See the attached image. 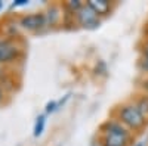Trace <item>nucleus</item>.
Listing matches in <instances>:
<instances>
[{
    "mask_svg": "<svg viewBox=\"0 0 148 146\" xmlns=\"http://www.w3.org/2000/svg\"><path fill=\"white\" fill-rule=\"evenodd\" d=\"M141 87H142L144 93L148 94V78H144V80L141 81Z\"/></svg>",
    "mask_w": 148,
    "mask_h": 146,
    "instance_id": "obj_16",
    "label": "nucleus"
},
{
    "mask_svg": "<svg viewBox=\"0 0 148 146\" xmlns=\"http://www.w3.org/2000/svg\"><path fill=\"white\" fill-rule=\"evenodd\" d=\"M92 146H99V145H98V143H95V145H92Z\"/></svg>",
    "mask_w": 148,
    "mask_h": 146,
    "instance_id": "obj_20",
    "label": "nucleus"
},
{
    "mask_svg": "<svg viewBox=\"0 0 148 146\" xmlns=\"http://www.w3.org/2000/svg\"><path fill=\"white\" fill-rule=\"evenodd\" d=\"M3 99H5V92H3V89L0 87V103L3 102Z\"/></svg>",
    "mask_w": 148,
    "mask_h": 146,
    "instance_id": "obj_17",
    "label": "nucleus"
},
{
    "mask_svg": "<svg viewBox=\"0 0 148 146\" xmlns=\"http://www.w3.org/2000/svg\"><path fill=\"white\" fill-rule=\"evenodd\" d=\"M22 55L21 47L16 46L10 40H2L0 41V64H10L15 62Z\"/></svg>",
    "mask_w": 148,
    "mask_h": 146,
    "instance_id": "obj_5",
    "label": "nucleus"
},
{
    "mask_svg": "<svg viewBox=\"0 0 148 146\" xmlns=\"http://www.w3.org/2000/svg\"><path fill=\"white\" fill-rule=\"evenodd\" d=\"M138 69L144 74H148V58H139L138 60Z\"/></svg>",
    "mask_w": 148,
    "mask_h": 146,
    "instance_id": "obj_12",
    "label": "nucleus"
},
{
    "mask_svg": "<svg viewBox=\"0 0 148 146\" xmlns=\"http://www.w3.org/2000/svg\"><path fill=\"white\" fill-rule=\"evenodd\" d=\"M19 25L27 31H40L46 25V15L45 12H34V14L24 15L19 19Z\"/></svg>",
    "mask_w": 148,
    "mask_h": 146,
    "instance_id": "obj_4",
    "label": "nucleus"
},
{
    "mask_svg": "<svg viewBox=\"0 0 148 146\" xmlns=\"http://www.w3.org/2000/svg\"><path fill=\"white\" fill-rule=\"evenodd\" d=\"M132 146H145V145H144V142H136V143H133Z\"/></svg>",
    "mask_w": 148,
    "mask_h": 146,
    "instance_id": "obj_18",
    "label": "nucleus"
},
{
    "mask_svg": "<svg viewBox=\"0 0 148 146\" xmlns=\"http://www.w3.org/2000/svg\"><path fill=\"white\" fill-rule=\"evenodd\" d=\"M84 6V3L82 0H68L62 5V10H65V15H71L76 18V14Z\"/></svg>",
    "mask_w": 148,
    "mask_h": 146,
    "instance_id": "obj_8",
    "label": "nucleus"
},
{
    "mask_svg": "<svg viewBox=\"0 0 148 146\" xmlns=\"http://www.w3.org/2000/svg\"><path fill=\"white\" fill-rule=\"evenodd\" d=\"M45 127H46V114H40L36 118V123H34V127H33V136L40 137L45 131Z\"/></svg>",
    "mask_w": 148,
    "mask_h": 146,
    "instance_id": "obj_9",
    "label": "nucleus"
},
{
    "mask_svg": "<svg viewBox=\"0 0 148 146\" xmlns=\"http://www.w3.org/2000/svg\"><path fill=\"white\" fill-rule=\"evenodd\" d=\"M74 21H76V24H77L79 27H82L84 30H96L98 27L101 25V22H102V19L98 16L86 3L76 14Z\"/></svg>",
    "mask_w": 148,
    "mask_h": 146,
    "instance_id": "obj_3",
    "label": "nucleus"
},
{
    "mask_svg": "<svg viewBox=\"0 0 148 146\" xmlns=\"http://www.w3.org/2000/svg\"><path fill=\"white\" fill-rule=\"evenodd\" d=\"M133 103L138 106V109L139 111L148 118V94H145V93H142V94H139L136 99L133 101Z\"/></svg>",
    "mask_w": 148,
    "mask_h": 146,
    "instance_id": "obj_10",
    "label": "nucleus"
},
{
    "mask_svg": "<svg viewBox=\"0 0 148 146\" xmlns=\"http://www.w3.org/2000/svg\"><path fill=\"white\" fill-rule=\"evenodd\" d=\"M114 118L119 120L132 133L144 130L148 124V118L139 111L138 106L133 102H127V103H123V105L117 106Z\"/></svg>",
    "mask_w": 148,
    "mask_h": 146,
    "instance_id": "obj_2",
    "label": "nucleus"
},
{
    "mask_svg": "<svg viewBox=\"0 0 148 146\" xmlns=\"http://www.w3.org/2000/svg\"><path fill=\"white\" fill-rule=\"evenodd\" d=\"M45 15H46V25L51 28V27H55L61 21L62 10H61V6H58V5H51L47 7V10L45 12Z\"/></svg>",
    "mask_w": 148,
    "mask_h": 146,
    "instance_id": "obj_7",
    "label": "nucleus"
},
{
    "mask_svg": "<svg viewBox=\"0 0 148 146\" xmlns=\"http://www.w3.org/2000/svg\"><path fill=\"white\" fill-rule=\"evenodd\" d=\"M27 5H28V0H15L10 5V7H19V6H27Z\"/></svg>",
    "mask_w": 148,
    "mask_h": 146,
    "instance_id": "obj_14",
    "label": "nucleus"
},
{
    "mask_svg": "<svg viewBox=\"0 0 148 146\" xmlns=\"http://www.w3.org/2000/svg\"><path fill=\"white\" fill-rule=\"evenodd\" d=\"M99 146H129L132 140V131H129L119 120L110 118L99 127Z\"/></svg>",
    "mask_w": 148,
    "mask_h": 146,
    "instance_id": "obj_1",
    "label": "nucleus"
},
{
    "mask_svg": "<svg viewBox=\"0 0 148 146\" xmlns=\"http://www.w3.org/2000/svg\"><path fill=\"white\" fill-rule=\"evenodd\" d=\"M2 7H3V2H0V10H2Z\"/></svg>",
    "mask_w": 148,
    "mask_h": 146,
    "instance_id": "obj_19",
    "label": "nucleus"
},
{
    "mask_svg": "<svg viewBox=\"0 0 148 146\" xmlns=\"http://www.w3.org/2000/svg\"><path fill=\"white\" fill-rule=\"evenodd\" d=\"M70 97H71V93H67V94L64 96V99H59V101H58V106H59V108H62V106L65 105V102L70 99Z\"/></svg>",
    "mask_w": 148,
    "mask_h": 146,
    "instance_id": "obj_15",
    "label": "nucleus"
},
{
    "mask_svg": "<svg viewBox=\"0 0 148 146\" xmlns=\"http://www.w3.org/2000/svg\"><path fill=\"white\" fill-rule=\"evenodd\" d=\"M59 109V106H58V101H49L47 103H46V106H45V114L46 115H49V114H53V112H56Z\"/></svg>",
    "mask_w": 148,
    "mask_h": 146,
    "instance_id": "obj_11",
    "label": "nucleus"
},
{
    "mask_svg": "<svg viewBox=\"0 0 148 146\" xmlns=\"http://www.w3.org/2000/svg\"><path fill=\"white\" fill-rule=\"evenodd\" d=\"M86 5H88L101 19L108 16L111 12H113V3H111L110 0H88Z\"/></svg>",
    "mask_w": 148,
    "mask_h": 146,
    "instance_id": "obj_6",
    "label": "nucleus"
},
{
    "mask_svg": "<svg viewBox=\"0 0 148 146\" xmlns=\"http://www.w3.org/2000/svg\"><path fill=\"white\" fill-rule=\"evenodd\" d=\"M139 52H141V58H148V40L142 43Z\"/></svg>",
    "mask_w": 148,
    "mask_h": 146,
    "instance_id": "obj_13",
    "label": "nucleus"
}]
</instances>
